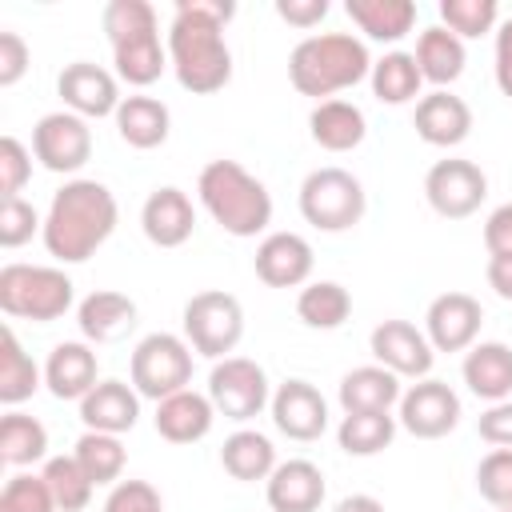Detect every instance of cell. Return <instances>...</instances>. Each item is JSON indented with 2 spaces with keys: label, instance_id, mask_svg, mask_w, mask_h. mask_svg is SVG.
Returning <instances> with one entry per match:
<instances>
[{
  "label": "cell",
  "instance_id": "19",
  "mask_svg": "<svg viewBox=\"0 0 512 512\" xmlns=\"http://www.w3.org/2000/svg\"><path fill=\"white\" fill-rule=\"evenodd\" d=\"M412 128H416V136H420L424 144H432V148H456V144H464L468 132H472V108H468L460 96L436 88V92H428V96L416 100Z\"/></svg>",
  "mask_w": 512,
  "mask_h": 512
},
{
  "label": "cell",
  "instance_id": "43",
  "mask_svg": "<svg viewBox=\"0 0 512 512\" xmlns=\"http://www.w3.org/2000/svg\"><path fill=\"white\" fill-rule=\"evenodd\" d=\"M32 232H44V220L36 216V208L20 196L0 204V248H20L32 240Z\"/></svg>",
  "mask_w": 512,
  "mask_h": 512
},
{
  "label": "cell",
  "instance_id": "44",
  "mask_svg": "<svg viewBox=\"0 0 512 512\" xmlns=\"http://www.w3.org/2000/svg\"><path fill=\"white\" fill-rule=\"evenodd\" d=\"M32 180V152L16 136H0V196L12 200Z\"/></svg>",
  "mask_w": 512,
  "mask_h": 512
},
{
  "label": "cell",
  "instance_id": "46",
  "mask_svg": "<svg viewBox=\"0 0 512 512\" xmlns=\"http://www.w3.org/2000/svg\"><path fill=\"white\" fill-rule=\"evenodd\" d=\"M28 44L20 32H0V88H12L24 72H28Z\"/></svg>",
  "mask_w": 512,
  "mask_h": 512
},
{
  "label": "cell",
  "instance_id": "30",
  "mask_svg": "<svg viewBox=\"0 0 512 512\" xmlns=\"http://www.w3.org/2000/svg\"><path fill=\"white\" fill-rule=\"evenodd\" d=\"M412 56H416L420 76H424V80H432L436 88H444V84L460 80V72H464V64H468L464 40H460L456 32H448L444 24L424 28V32L416 36V52H412Z\"/></svg>",
  "mask_w": 512,
  "mask_h": 512
},
{
  "label": "cell",
  "instance_id": "41",
  "mask_svg": "<svg viewBox=\"0 0 512 512\" xmlns=\"http://www.w3.org/2000/svg\"><path fill=\"white\" fill-rule=\"evenodd\" d=\"M0 512H60L56 500H52V488L44 476H32V472H16L4 480V492H0Z\"/></svg>",
  "mask_w": 512,
  "mask_h": 512
},
{
  "label": "cell",
  "instance_id": "32",
  "mask_svg": "<svg viewBox=\"0 0 512 512\" xmlns=\"http://www.w3.org/2000/svg\"><path fill=\"white\" fill-rule=\"evenodd\" d=\"M220 464H224V472H228L232 480L256 484V480H268V476L276 472V448H272V440H268L264 432L240 428V432H232V436L224 440Z\"/></svg>",
  "mask_w": 512,
  "mask_h": 512
},
{
  "label": "cell",
  "instance_id": "26",
  "mask_svg": "<svg viewBox=\"0 0 512 512\" xmlns=\"http://www.w3.org/2000/svg\"><path fill=\"white\" fill-rule=\"evenodd\" d=\"M76 324H80V336L88 344H112L136 328V300H128L124 292L100 288V292L80 300Z\"/></svg>",
  "mask_w": 512,
  "mask_h": 512
},
{
  "label": "cell",
  "instance_id": "9",
  "mask_svg": "<svg viewBox=\"0 0 512 512\" xmlns=\"http://www.w3.org/2000/svg\"><path fill=\"white\" fill-rule=\"evenodd\" d=\"M208 400H212L216 416L244 424L272 404L268 372L248 356H224L208 372Z\"/></svg>",
  "mask_w": 512,
  "mask_h": 512
},
{
  "label": "cell",
  "instance_id": "33",
  "mask_svg": "<svg viewBox=\"0 0 512 512\" xmlns=\"http://www.w3.org/2000/svg\"><path fill=\"white\" fill-rule=\"evenodd\" d=\"M40 384H44V372L24 352V344L16 340V332L4 328L0 332V404H8V408L24 404Z\"/></svg>",
  "mask_w": 512,
  "mask_h": 512
},
{
  "label": "cell",
  "instance_id": "47",
  "mask_svg": "<svg viewBox=\"0 0 512 512\" xmlns=\"http://www.w3.org/2000/svg\"><path fill=\"white\" fill-rule=\"evenodd\" d=\"M484 248H488V256H512V200L488 212V220H484Z\"/></svg>",
  "mask_w": 512,
  "mask_h": 512
},
{
  "label": "cell",
  "instance_id": "12",
  "mask_svg": "<svg viewBox=\"0 0 512 512\" xmlns=\"http://www.w3.org/2000/svg\"><path fill=\"white\" fill-rule=\"evenodd\" d=\"M400 428L412 432L416 440H440L460 424V396L444 380H416L400 396Z\"/></svg>",
  "mask_w": 512,
  "mask_h": 512
},
{
  "label": "cell",
  "instance_id": "53",
  "mask_svg": "<svg viewBox=\"0 0 512 512\" xmlns=\"http://www.w3.org/2000/svg\"><path fill=\"white\" fill-rule=\"evenodd\" d=\"M500 512H512V508H500Z\"/></svg>",
  "mask_w": 512,
  "mask_h": 512
},
{
  "label": "cell",
  "instance_id": "40",
  "mask_svg": "<svg viewBox=\"0 0 512 512\" xmlns=\"http://www.w3.org/2000/svg\"><path fill=\"white\" fill-rule=\"evenodd\" d=\"M440 20L460 40H476V36L496 28L500 4L496 0H440Z\"/></svg>",
  "mask_w": 512,
  "mask_h": 512
},
{
  "label": "cell",
  "instance_id": "27",
  "mask_svg": "<svg viewBox=\"0 0 512 512\" xmlns=\"http://www.w3.org/2000/svg\"><path fill=\"white\" fill-rule=\"evenodd\" d=\"M112 120H116L120 140L128 148H140V152L160 148L168 140V128H172V112L156 96H124Z\"/></svg>",
  "mask_w": 512,
  "mask_h": 512
},
{
  "label": "cell",
  "instance_id": "10",
  "mask_svg": "<svg viewBox=\"0 0 512 512\" xmlns=\"http://www.w3.org/2000/svg\"><path fill=\"white\" fill-rule=\"evenodd\" d=\"M484 196H488V176L472 160L448 156V160H436L428 168V176H424V200L444 220L472 216L484 204Z\"/></svg>",
  "mask_w": 512,
  "mask_h": 512
},
{
  "label": "cell",
  "instance_id": "24",
  "mask_svg": "<svg viewBox=\"0 0 512 512\" xmlns=\"http://www.w3.org/2000/svg\"><path fill=\"white\" fill-rule=\"evenodd\" d=\"M460 376L468 384L472 396L488 400V404H500L512 396V348L504 340H480L464 352V364H460Z\"/></svg>",
  "mask_w": 512,
  "mask_h": 512
},
{
  "label": "cell",
  "instance_id": "45",
  "mask_svg": "<svg viewBox=\"0 0 512 512\" xmlns=\"http://www.w3.org/2000/svg\"><path fill=\"white\" fill-rule=\"evenodd\" d=\"M104 512H164V500L148 480H120L112 484Z\"/></svg>",
  "mask_w": 512,
  "mask_h": 512
},
{
  "label": "cell",
  "instance_id": "5",
  "mask_svg": "<svg viewBox=\"0 0 512 512\" xmlns=\"http://www.w3.org/2000/svg\"><path fill=\"white\" fill-rule=\"evenodd\" d=\"M72 308V280L48 264H4L0 268V312L12 320L52 324Z\"/></svg>",
  "mask_w": 512,
  "mask_h": 512
},
{
  "label": "cell",
  "instance_id": "35",
  "mask_svg": "<svg viewBox=\"0 0 512 512\" xmlns=\"http://www.w3.org/2000/svg\"><path fill=\"white\" fill-rule=\"evenodd\" d=\"M296 316L308 324V328H320V332H332L340 328L348 316H352V296L344 284L336 280H312L300 288L296 296Z\"/></svg>",
  "mask_w": 512,
  "mask_h": 512
},
{
  "label": "cell",
  "instance_id": "18",
  "mask_svg": "<svg viewBox=\"0 0 512 512\" xmlns=\"http://www.w3.org/2000/svg\"><path fill=\"white\" fill-rule=\"evenodd\" d=\"M324 492H328L324 472L304 456L276 464V472L264 480V496L272 512H320Z\"/></svg>",
  "mask_w": 512,
  "mask_h": 512
},
{
  "label": "cell",
  "instance_id": "51",
  "mask_svg": "<svg viewBox=\"0 0 512 512\" xmlns=\"http://www.w3.org/2000/svg\"><path fill=\"white\" fill-rule=\"evenodd\" d=\"M488 288L500 296V300H512V256H488Z\"/></svg>",
  "mask_w": 512,
  "mask_h": 512
},
{
  "label": "cell",
  "instance_id": "29",
  "mask_svg": "<svg viewBox=\"0 0 512 512\" xmlns=\"http://www.w3.org/2000/svg\"><path fill=\"white\" fill-rule=\"evenodd\" d=\"M308 132L324 152H352L368 136V120L352 100H320L308 116Z\"/></svg>",
  "mask_w": 512,
  "mask_h": 512
},
{
  "label": "cell",
  "instance_id": "4",
  "mask_svg": "<svg viewBox=\"0 0 512 512\" xmlns=\"http://www.w3.org/2000/svg\"><path fill=\"white\" fill-rule=\"evenodd\" d=\"M196 196L204 212L236 240H248L272 224V196L268 188L236 160H208L196 180Z\"/></svg>",
  "mask_w": 512,
  "mask_h": 512
},
{
  "label": "cell",
  "instance_id": "34",
  "mask_svg": "<svg viewBox=\"0 0 512 512\" xmlns=\"http://www.w3.org/2000/svg\"><path fill=\"white\" fill-rule=\"evenodd\" d=\"M372 96L380 104H412L420 96V68H416V56L412 52H384L380 60H372Z\"/></svg>",
  "mask_w": 512,
  "mask_h": 512
},
{
  "label": "cell",
  "instance_id": "22",
  "mask_svg": "<svg viewBox=\"0 0 512 512\" xmlns=\"http://www.w3.org/2000/svg\"><path fill=\"white\" fill-rule=\"evenodd\" d=\"M112 44V64L116 76L132 88H148L160 80V72L168 68V48L160 44V28H140V32H124V36H108Z\"/></svg>",
  "mask_w": 512,
  "mask_h": 512
},
{
  "label": "cell",
  "instance_id": "49",
  "mask_svg": "<svg viewBox=\"0 0 512 512\" xmlns=\"http://www.w3.org/2000/svg\"><path fill=\"white\" fill-rule=\"evenodd\" d=\"M276 16L292 28H316L328 16V0H276Z\"/></svg>",
  "mask_w": 512,
  "mask_h": 512
},
{
  "label": "cell",
  "instance_id": "15",
  "mask_svg": "<svg viewBox=\"0 0 512 512\" xmlns=\"http://www.w3.org/2000/svg\"><path fill=\"white\" fill-rule=\"evenodd\" d=\"M272 424L280 436L296 440V444H312L324 436L328 428V400L320 396V388H312L308 380L292 376L272 392Z\"/></svg>",
  "mask_w": 512,
  "mask_h": 512
},
{
  "label": "cell",
  "instance_id": "14",
  "mask_svg": "<svg viewBox=\"0 0 512 512\" xmlns=\"http://www.w3.org/2000/svg\"><path fill=\"white\" fill-rule=\"evenodd\" d=\"M484 308L468 292H440L424 312V336L436 352H468L480 336Z\"/></svg>",
  "mask_w": 512,
  "mask_h": 512
},
{
  "label": "cell",
  "instance_id": "8",
  "mask_svg": "<svg viewBox=\"0 0 512 512\" xmlns=\"http://www.w3.org/2000/svg\"><path fill=\"white\" fill-rule=\"evenodd\" d=\"M192 380V348L184 336L172 332H148L128 360V384L144 400H164L172 392H184Z\"/></svg>",
  "mask_w": 512,
  "mask_h": 512
},
{
  "label": "cell",
  "instance_id": "38",
  "mask_svg": "<svg viewBox=\"0 0 512 512\" xmlns=\"http://www.w3.org/2000/svg\"><path fill=\"white\" fill-rule=\"evenodd\" d=\"M72 456L88 472L92 484H120V472H124V460H128L120 436H108V432H84L76 440Z\"/></svg>",
  "mask_w": 512,
  "mask_h": 512
},
{
  "label": "cell",
  "instance_id": "39",
  "mask_svg": "<svg viewBox=\"0 0 512 512\" xmlns=\"http://www.w3.org/2000/svg\"><path fill=\"white\" fill-rule=\"evenodd\" d=\"M44 480H48V488H52V500H56V508L60 512H84L88 508V500H92V480H88V472L76 464V456H52L48 464H44V472H40Z\"/></svg>",
  "mask_w": 512,
  "mask_h": 512
},
{
  "label": "cell",
  "instance_id": "42",
  "mask_svg": "<svg viewBox=\"0 0 512 512\" xmlns=\"http://www.w3.org/2000/svg\"><path fill=\"white\" fill-rule=\"evenodd\" d=\"M476 492L492 508H512V448H492L476 464Z\"/></svg>",
  "mask_w": 512,
  "mask_h": 512
},
{
  "label": "cell",
  "instance_id": "20",
  "mask_svg": "<svg viewBox=\"0 0 512 512\" xmlns=\"http://www.w3.org/2000/svg\"><path fill=\"white\" fill-rule=\"evenodd\" d=\"M140 228H144V236L156 248H180V244H188V236L196 228V212H192L188 192H180L176 184L156 188L144 200V208H140Z\"/></svg>",
  "mask_w": 512,
  "mask_h": 512
},
{
  "label": "cell",
  "instance_id": "16",
  "mask_svg": "<svg viewBox=\"0 0 512 512\" xmlns=\"http://www.w3.org/2000/svg\"><path fill=\"white\" fill-rule=\"evenodd\" d=\"M56 92H60V100H64V108L68 112H76V116H84V120H100V116H116V108H120V84H116V76L108 72V68H100V64H92V60H72V64H64V72L56 76Z\"/></svg>",
  "mask_w": 512,
  "mask_h": 512
},
{
  "label": "cell",
  "instance_id": "28",
  "mask_svg": "<svg viewBox=\"0 0 512 512\" xmlns=\"http://www.w3.org/2000/svg\"><path fill=\"white\" fill-rule=\"evenodd\" d=\"M336 396H340L344 412H392V404H400L404 388H400L396 372H388L380 364H360V368L344 372Z\"/></svg>",
  "mask_w": 512,
  "mask_h": 512
},
{
  "label": "cell",
  "instance_id": "2",
  "mask_svg": "<svg viewBox=\"0 0 512 512\" xmlns=\"http://www.w3.org/2000/svg\"><path fill=\"white\" fill-rule=\"evenodd\" d=\"M116 220H120V208L108 184L68 180L60 192H52L40 236H44L48 256H56L60 264H84L116 232Z\"/></svg>",
  "mask_w": 512,
  "mask_h": 512
},
{
  "label": "cell",
  "instance_id": "25",
  "mask_svg": "<svg viewBox=\"0 0 512 512\" xmlns=\"http://www.w3.org/2000/svg\"><path fill=\"white\" fill-rule=\"evenodd\" d=\"M44 384L56 400H84L100 376H96V352L84 344V340H64L48 352V364H44Z\"/></svg>",
  "mask_w": 512,
  "mask_h": 512
},
{
  "label": "cell",
  "instance_id": "3",
  "mask_svg": "<svg viewBox=\"0 0 512 512\" xmlns=\"http://www.w3.org/2000/svg\"><path fill=\"white\" fill-rule=\"evenodd\" d=\"M364 76H372V56H368L364 40L352 36V32L304 36L288 52V80H292V88L300 96H316V104L324 96L336 100V92L360 84Z\"/></svg>",
  "mask_w": 512,
  "mask_h": 512
},
{
  "label": "cell",
  "instance_id": "7",
  "mask_svg": "<svg viewBox=\"0 0 512 512\" xmlns=\"http://www.w3.org/2000/svg\"><path fill=\"white\" fill-rule=\"evenodd\" d=\"M180 324H184V340L196 356L224 360L228 352H236V344L244 336V308L232 292L204 288L184 304Z\"/></svg>",
  "mask_w": 512,
  "mask_h": 512
},
{
  "label": "cell",
  "instance_id": "13",
  "mask_svg": "<svg viewBox=\"0 0 512 512\" xmlns=\"http://www.w3.org/2000/svg\"><path fill=\"white\" fill-rule=\"evenodd\" d=\"M368 348L376 356L380 368L396 372L400 380H424L432 372V360H436V348L428 344V336L408 324V320H380L368 336Z\"/></svg>",
  "mask_w": 512,
  "mask_h": 512
},
{
  "label": "cell",
  "instance_id": "36",
  "mask_svg": "<svg viewBox=\"0 0 512 512\" xmlns=\"http://www.w3.org/2000/svg\"><path fill=\"white\" fill-rule=\"evenodd\" d=\"M396 416L392 412H344L336 428V444L348 456H376L396 440Z\"/></svg>",
  "mask_w": 512,
  "mask_h": 512
},
{
  "label": "cell",
  "instance_id": "11",
  "mask_svg": "<svg viewBox=\"0 0 512 512\" xmlns=\"http://www.w3.org/2000/svg\"><path fill=\"white\" fill-rule=\"evenodd\" d=\"M32 156L48 172H80L92 156V128L76 112H48L32 128Z\"/></svg>",
  "mask_w": 512,
  "mask_h": 512
},
{
  "label": "cell",
  "instance_id": "23",
  "mask_svg": "<svg viewBox=\"0 0 512 512\" xmlns=\"http://www.w3.org/2000/svg\"><path fill=\"white\" fill-rule=\"evenodd\" d=\"M152 424H156V432H160L168 444H196V440H204V436L212 432L216 408H212V400H208L204 392L184 388V392H172V396H164V400L156 404Z\"/></svg>",
  "mask_w": 512,
  "mask_h": 512
},
{
  "label": "cell",
  "instance_id": "21",
  "mask_svg": "<svg viewBox=\"0 0 512 512\" xmlns=\"http://www.w3.org/2000/svg\"><path fill=\"white\" fill-rule=\"evenodd\" d=\"M80 420L84 432H132L140 420V392L124 380H100L84 400H80Z\"/></svg>",
  "mask_w": 512,
  "mask_h": 512
},
{
  "label": "cell",
  "instance_id": "17",
  "mask_svg": "<svg viewBox=\"0 0 512 512\" xmlns=\"http://www.w3.org/2000/svg\"><path fill=\"white\" fill-rule=\"evenodd\" d=\"M312 264H316L312 244L300 232H268L256 244V256H252V268L268 288H300V284H308Z\"/></svg>",
  "mask_w": 512,
  "mask_h": 512
},
{
  "label": "cell",
  "instance_id": "37",
  "mask_svg": "<svg viewBox=\"0 0 512 512\" xmlns=\"http://www.w3.org/2000/svg\"><path fill=\"white\" fill-rule=\"evenodd\" d=\"M48 456V428L36 416L24 412H8L0 420V460L8 468H24Z\"/></svg>",
  "mask_w": 512,
  "mask_h": 512
},
{
  "label": "cell",
  "instance_id": "31",
  "mask_svg": "<svg viewBox=\"0 0 512 512\" xmlns=\"http://www.w3.org/2000/svg\"><path fill=\"white\" fill-rule=\"evenodd\" d=\"M344 12L368 40H380V44H396L416 24L412 0H348Z\"/></svg>",
  "mask_w": 512,
  "mask_h": 512
},
{
  "label": "cell",
  "instance_id": "6",
  "mask_svg": "<svg viewBox=\"0 0 512 512\" xmlns=\"http://www.w3.org/2000/svg\"><path fill=\"white\" fill-rule=\"evenodd\" d=\"M368 196L348 168H316L300 184V216L320 232H348L364 220Z\"/></svg>",
  "mask_w": 512,
  "mask_h": 512
},
{
  "label": "cell",
  "instance_id": "52",
  "mask_svg": "<svg viewBox=\"0 0 512 512\" xmlns=\"http://www.w3.org/2000/svg\"><path fill=\"white\" fill-rule=\"evenodd\" d=\"M332 512H384V504H380L376 496H368V492H352V496H344Z\"/></svg>",
  "mask_w": 512,
  "mask_h": 512
},
{
  "label": "cell",
  "instance_id": "50",
  "mask_svg": "<svg viewBox=\"0 0 512 512\" xmlns=\"http://www.w3.org/2000/svg\"><path fill=\"white\" fill-rule=\"evenodd\" d=\"M492 72H496V88L512 100V16L496 28V64H492Z\"/></svg>",
  "mask_w": 512,
  "mask_h": 512
},
{
  "label": "cell",
  "instance_id": "1",
  "mask_svg": "<svg viewBox=\"0 0 512 512\" xmlns=\"http://www.w3.org/2000/svg\"><path fill=\"white\" fill-rule=\"evenodd\" d=\"M236 16L232 0H176L168 24V64L184 92L212 96L232 80V52L224 24Z\"/></svg>",
  "mask_w": 512,
  "mask_h": 512
},
{
  "label": "cell",
  "instance_id": "48",
  "mask_svg": "<svg viewBox=\"0 0 512 512\" xmlns=\"http://www.w3.org/2000/svg\"><path fill=\"white\" fill-rule=\"evenodd\" d=\"M480 440H488L492 448H512V396L480 416Z\"/></svg>",
  "mask_w": 512,
  "mask_h": 512
}]
</instances>
